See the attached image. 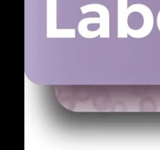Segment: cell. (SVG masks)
Returning <instances> with one entry per match:
<instances>
[{"label":"cell","instance_id":"cell-1","mask_svg":"<svg viewBox=\"0 0 160 150\" xmlns=\"http://www.w3.org/2000/svg\"><path fill=\"white\" fill-rule=\"evenodd\" d=\"M157 23H158V28H159V31H160V12H159V17H158Z\"/></svg>","mask_w":160,"mask_h":150}]
</instances>
